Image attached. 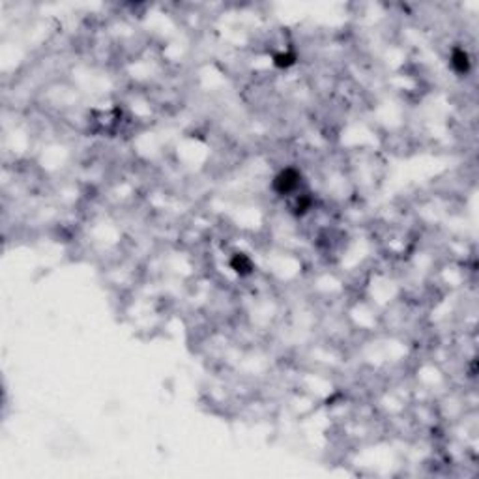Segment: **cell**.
Returning a JSON list of instances; mask_svg holds the SVG:
<instances>
[{
  "label": "cell",
  "instance_id": "1",
  "mask_svg": "<svg viewBox=\"0 0 479 479\" xmlns=\"http://www.w3.org/2000/svg\"><path fill=\"white\" fill-rule=\"evenodd\" d=\"M298 183H299V174H298L294 169H286V171H283L277 178H275L274 187L277 193L285 195V193L294 191L298 187Z\"/></svg>",
  "mask_w": 479,
  "mask_h": 479
},
{
  "label": "cell",
  "instance_id": "2",
  "mask_svg": "<svg viewBox=\"0 0 479 479\" xmlns=\"http://www.w3.org/2000/svg\"><path fill=\"white\" fill-rule=\"evenodd\" d=\"M232 268L238 272V274H249L253 270V262L245 257V255H236L234 260H232Z\"/></svg>",
  "mask_w": 479,
  "mask_h": 479
},
{
  "label": "cell",
  "instance_id": "3",
  "mask_svg": "<svg viewBox=\"0 0 479 479\" xmlns=\"http://www.w3.org/2000/svg\"><path fill=\"white\" fill-rule=\"evenodd\" d=\"M453 66L459 73H464L468 71V55L464 51H455L453 53Z\"/></svg>",
  "mask_w": 479,
  "mask_h": 479
},
{
  "label": "cell",
  "instance_id": "4",
  "mask_svg": "<svg viewBox=\"0 0 479 479\" xmlns=\"http://www.w3.org/2000/svg\"><path fill=\"white\" fill-rule=\"evenodd\" d=\"M292 60H290V57H277V64L279 66H288Z\"/></svg>",
  "mask_w": 479,
  "mask_h": 479
}]
</instances>
